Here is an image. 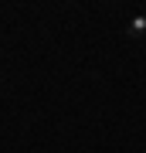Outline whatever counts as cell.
Instances as JSON below:
<instances>
[{
  "label": "cell",
  "mask_w": 146,
  "mask_h": 153,
  "mask_svg": "<svg viewBox=\"0 0 146 153\" xmlns=\"http://www.w3.org/2000/svg\"><path fill=\"white\" fill-rule=\"evenodd\" d=\"M126 34H129V38H146V17L136 14L133 21H129V27H126Z\"/></svg>",
  "instance_id": "obj_1"
}]
</instances>
